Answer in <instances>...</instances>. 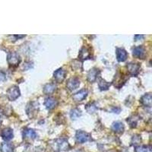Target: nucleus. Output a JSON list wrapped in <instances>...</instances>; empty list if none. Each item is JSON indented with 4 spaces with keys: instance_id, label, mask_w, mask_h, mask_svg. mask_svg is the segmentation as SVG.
<instances>
[{
    "instance_id": "f257e3e1",
    "label": "nucleus",
    "mask_w": 152,
    "mask_h": 152,
    "mask_svg": "<svg viewBox=\"0 0 152 152\" xmlns=\"http://www.w3.org/2000/svg\"><path fill=\"white\" fill-rule=\"evenodd\" d=\"M54 143H51V147L54 151H66L70 148V145L69 142L63 138L56 139L53 141Z\"/></svg>"
},
{
    "instance_id": "f03ea898",
    "label": "nucleus",
    "mask_w": 152,
    "mask_h": 152,
    "mask_svg": "<svg viewBox=\"0 0 152 152\" xmlns=\"http://www.w3.org/2000/svg\"><path fill=\"white\" fill-rule=\"evenodd\" d=\"M7 60L9 66L12 67H17L19 63L21 62V58L17 53L11 52L8 55Z\"/></svg>"
},
{
    "instance_id": "7ed1b4c3",
    "label": "nucleus",
    "mask_w": 152,
    "mask_h": 152,
    "mask_svg": "<svg viewBox=\"0 0 152 152\" xmlns=\"http://www.w3.org/2000/svg\"><path fill=\"white\" fill-rule=\"evenodd\" d=\"M7 96L9 99L12 101L16 100L20 96V91L17 86H12L9 88L7 91Z\"/></svg>"
},
{
    "instance_id": "20e7f679",
    "label": "nucleus",
    "mask_w": 152,
    "mask_h": 152,
    "mask_svg": "<svg viewBox=\"0 0 152 152\" xmlns=\"http://www.w3.org/2000/svg\"><path fill=\"white\" fill-rule=\"evenodd\" d=\"M76 141L78 143H85V142H88L91 139V136L88 135V133L83 131H78L76 132L75 135Z\"/></svg>"
},
{
    "instance_id": "39448f33",
    "label": "nucleus",
    "mask_w": 152,
    "mask_h": 152,
    "mask_svg": "<svg viewBox=\"0 0 152 152\" xmlns=\"http://www.w3.org/2000/svg\"><path fill=\"white\" fill-rule=\"evenodd\" d=\"M126 68L128 69L129 73L132 76L138 75V74L139 73V71H140V65H138V63L130 62V63H129L126 66Z\"/></svg>"
},
{
    "instance_id": "423d86ee",
    "label": "nucleus",
    "mask_w": 152,
    "mask_h": 152,
    "mask_svg": "<svg viewBox=\"0 0 152 152\" xmlns=\"http://www.w3.org/2000/svg\"><path fill=\"white\" fill-rule=\"evenodd\" d=\"M66 72L64 69H57L56 71L54 72L53 77L58 83H61V82H62V81H64L65 78H66Z\"/></svg>"
},
{
    "instance_id": "0eeeda50",
    "label": "nucleus",
    "mask_w": 152,
    "mask_h": 152,
    "mask_svg": "<svg viewBox=\"0 0 152 152\" xmlns=\"http://www.w3.org/2000/svg\"><path fill=\"white\" fill-rule=\"evenodd\" d=\"M87 95H88V91L85 89H82L80 91L75 94L72 96V99L76 102H81L86 98Z\"/></svg>"
},
{
    "instance_id": "6e6552de",
    "label": "nucleus",
    "mask_w": 152,
    "mask_h": 152,
    "mask_svg": "<svg viewBox=\"0 0 152 152\" xmlns=\"http://www.w3.org/2000/svg\"><path fill=\"white\" fill-rule=\"evenodd\" d=\"M133 56L139 59H144L145 56V50L142 46H138L133 48L132 50Z\"/></svg>"
},
{
    "instance_id": "1a4fd4ad",
    "label": "nucleus",
    "mask_w": 152,
    "mask_h": 152,
    "mask_svg": "<svg viewBox=\"0 0 152 152\" xmlns=\"http://www.w3.org/2000/svg\"><path fill=\"white\" fill-rule=\"evenodd\" d=\"M80 85V81L77 78H72L68 81L66 87L70 91H73L78 88Z\"/></svg>"
},
{
    "instance_id": "9d476101",
    "label": "nucleus",
    "mask_w": 152,
    "mask_h": 152,
    "mask_svg": "<svg viewBox=\"0 0 152 152\" xmlns=\"http://www.w3.org/2000/svg\"><path fill=\"white\" fill-rule=\"evenodd\" d=\"M0 135L5 141H9L13 138V130L10 128H5L1 132Z\"/></svg>"
},
{
    "instance_id": "9b49d317",
    "label": "nucleus",
    "mask_w": 152,
    "mask_h": 152,
    "mask_svg": "<svg viewBox=\"0 0 152 152\" xmlns=\"http://www.w3.org/2000/svg\"><path fill=\"white\" fill-rule=\"evenodd\" d=\"M116 58L119 62H124L127 59L128 54L126 50L123 48H117L116 51Z\"/></svg>"
},
{
    "instance_id": "f8f14e48",
    "label": "nucleus",
    "mask_w": 152,
    "mask_h": 152,
    "mask_svg": "<svg viewBox=\"0 0 152 152\" xmlns=\"http://www.w3.org/2000/svg\"><path fill=\"white\" fill-rule=\"evenodd\" d=\"M99 72H100V71H99L97 68H93L92 69H91L88 74V81L89 82H91V83L94 82L96 81V79H97Z\"/></svg>"
},
{
    "instance_id": "ddd939ff",
    "label": "nucleus",
    "mask_w": 152,
    "mask_h": 152,
    "mask_svg": "<svg viewBox=\"0 0 152 152\" xmlns=\"http://www.w3.org/2000/svg\"><path fill=\"white\" fill-rule=\"evenodd\" d=\"M44 104L48 110H53L58 105V100L54 97H49L45 100Z\"/></svg>"
},
{
    "instance_id": "4468645a",
    "label": "nucleus",
    "mask_w": 152,
    "mask_h": 152,
    "mask_svg": "<svg viewBox=\"0 0 152 152\" xmlns=\"http://www.w3.org/2000/svg\"><path fill=\"white\" fill-rule=\"evenodd\" d=\"M38 110V105L37 104V103L33 102L31 103L28 106V108H27V113H28V116L30 117H32L34 115H36V113H37Z\"/></svg>"
},
{
    "instance_id": "2eb2a0df",
    "label": "nucleus",
    "mask_w": 152,
    "mask_h": 152,
    "mask_svg": "<svg viewBox=\"0 0 152 152\" xmlns=\"http://www.w3.org/2000/svg\"><path fill=\"white\" fill-rule=\"evenodd\" d=\"M140 101L142 105L145 106V107H151V94L148 93L144 95L143 97L141 98Z\"/></svg>"
},
{
    "instance_id": "dca6fc26",
    "label": "nucleus",
    "mask_w": 152,
    "mask_h": 152,
    "mask_svg": "<svg viewBox=\"0 0 152 152\" xmlns=\"http://www.w3.org/2000/svg\"><path fill=\"white\" fill-rule=\"evenodd\" d=\"M112 130L116 133H122L124 131V125L121 122H115L113 123Z\"/></svg>"
},
{
    "instance_id": "f3484780",
    "label": "nucleus",
    "mask_w": 152,
    "mask_h": 152,
    "mask_svg": "<svg viewBox=\"0 0 152 152\" xmlns=\"http://www.w3.org/2000/svg\"><path fill=\"white\" fill-rule=\"evenodd\" d=\"M23 136H24V138L34 139L37 137V134L35 132V131H34L33 129H26L24 130Z\"/></svg>"
},
{
    "instance_id": "a211bd4d",
    "label": "nucleus",
    "mask_w": 152,
    "mask_h": 152,
    "mask_svg": "<svg viewBox=\"0 0 152 152\" xmlns=\"http://www.w3.org/2000/svg\"><path fill=\"white\" fill-rule=\"evenodd\" d=\"M91 57V52L90 50L87 47H83L80 51L79 58L81 59H89Z\"/></svg>"
},
{
    "instance_id": "6ab92c4d",
    "label": "nucleus",
    "mask_w": 152,
    "mask_h": 152,
    "mask_svg": "<svg viewBox=\"0 0 152 152\" xmlns=\"http://www.w3.org/2000/svg\"><path fill=\"white\" fill-rule=\"evenodd\" d=\"M0 151L1 152H13L14 151V146L10 143H2L0 146Z\"/></svg>"
},
{
    "instance_id": "aec40b11",
    "label": "nucleus",
    "mask_w": 152,
    "mask_h": 152,
    "mask_svg": "<svg viewBox=\"0 0 152 152\" xmlns=\"http://www.w3.org/2000/svg\"><path fill=\"white\" fill-rule=\"evenodd\" d=\"M56 89V85L54 83H50L47 84L44 86L43 88V92L47 94H49L53 93V91H55V90Z\"/></svg>"
},
{
    "instance_id": "412c9836",
    "label": "nucleus",
    "mask_w": 152,
    "mask_h": 152,
    "mask_svg": "<svg viewBox=\"0 0 152 152\" xmlns=\"http://www.w3.org/2000/svg\"><path fill=\"white\" fill-rule=\"evenodd\" d=\"M126 80L123 79V75H116L115 76V81H114V85L116 88H121L123 85V84L125 83Z\"/></svg>"
},
{
    "instance_id": "4be33fe9",
    "label": "nucleus",
    "mask_w": 152,
    "mask_h": 152,
    "mask_svg": "<svg viewBox=\"0 0 152 152\" xmlns=\"http://www.w3.org/2000/svg\"><path fill=\"white\" fill-rule=\"evenodd\" d=\"M98 86L100 90L105 91V90H107V89L110 88V83L107 82V81H106L104 79H100L99 80Z\"/></svg>"
},
{
    "instance_id": "5701e85b",
    "label": "nucleus",
    "mask_w": 152,
    "mask_h": 152,
    "mask_svg": "<svg viewBox=\"0 0 152 152\" xmlns=\"http://www.w3.org/2000/svg\"><path fill=\"white\" fill-rule=\"evenodd\" d=\"M135 152H152L151 147L149 145H143V146H137L135 149Z\"/></svg>"
},
{
    "instance_id": "b1692460",
    "label": "nucleus",
    "mask_w": 152,
    "mask_h": 152,
    "mask_svg": "<svg viewBox=\"0 0 152 152\" xmlns=\"http://www.w3.org/2000/svg\"><path fill=\"white\" fill-rule=\"evenodd\" d=\"M85 109H86V110L88 111L89 113H95L97 111V107L94 103H89V104H88L86 105Z\"/></svg>"
},
{
    "instance_id": "393cba45",
    "label": "nucleus",
    "mask_w": 152,
    "mask_h": 152,
    "mask_svg": "<svg viewBox=\"0 0 152 152\" xmlns=\"http://www.w3.org/2000/svg\"><path fill=\"white\" fill-rule=\"evenodd\" d=\"M70 116H71V118L72 119H77L78 117L81 116V110H79L77 108L72 110L71 113H70Z\"/></svg>"
},
{
    "instance_id": "a878e982",
    "label": "nucleus",
    "mask_w": 152,
    "mask_h": 152,
    "mask_svg": "<svg viewBox=\"0 0 152 152\" xmlns=\"http://www.w3.org/2000/svg\"><path fill=\"white\" fill-rule=\"evenodd\" d=\"M137 121H138V119H136L135 116H132V117H130L129 119H127V122H129V123L130 126H131L132 128H134V127L136 126Z\"/></svg>"
},
{
    "instance_id": "bb28decb",
    "label": "nucleus",
    "mask_w": 152,
    "mask_h": 152,
    "mask_svg": "<svg viewBox=\"0 0 152 152\" xmlns=\"http://www.w3.org/2000/svg\"><path fill=\"white\" fill-rule=\"evenodd\" d=\"M142 139H141V137L139 135H135V136L132 137V143L134 145H137L140 143Z\"/></svg>"
},
{
    "instance_id": "cd10ccee",
    "label": "nucleus",
    "mask_w": 152,
    "mask_h": 152,
    "mask_svg": "<svg viewBox=\"0 0 152 152\" xmlns=\"http://www.w3.org/2000/svg\"><path fill=\"white\" fill-rule=\"evenodd\" d=\"M5 74L3 72H0V81H5Z\"/></svg>"
},
{
    "instance_id": "c85d7f7f",
    "label": "nucleus",
    "mask_w": 152,
    "mask_h": 152,
    "mask_svg": "<svg viewBox=\"0 0 152 152\" xmlns=\"http://www.w3.org/2000/svg\"><path fill=\"white\" fill-rule=\"evenodd\" d=\"M1 124H2V122H1V120H0V126H1Z\"/></svg>"
}]
</instances>
